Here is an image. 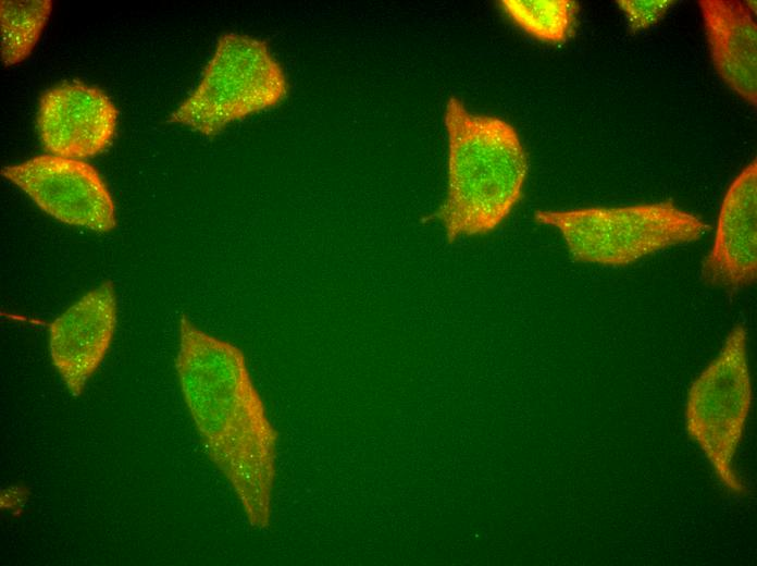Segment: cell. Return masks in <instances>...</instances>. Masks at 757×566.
I'll list each match as a JSON object with an SVG mask.
<instances>
[{
  "mask_svg": "<svg viewBox=\"0 0 757 566\" xmlns=\"http://www.w3.org/2000/svg\"><path fill=\"white\" fill-rule=\"evenodd\" d=\"M175 361L184 402L206 453L227 480L249 525H271L277 430L243 350L179 319Z\"/></svg>",
  "mask_w": 757,
  "mask_h": 566,
  "instance_id": "6da1fadb",
  "label": "cell"
},
{
  "mask_svg": "<svg viewBox=\"0 0 757 566\" xmlns=\"http://www.w3.org/2000/svg\"><path fill=\"white\" fill-rule=\"evenodd\" d=\"M446 199L433 214L449 242L495 230L519 201L528 157L516 128L497 116L469 112L457 97L447 101Z\"/></svg>",
  "mask_w": 757,
  "mask_h": 566,
  "instance_id": "7a4b0ae2",
  "label": "cell"
},
{
  "mask_svg": "<svg viewBox=\"0 0 757 566\" xmlns=\"http://www.w3.org/2000/svg\"><path fill=\"white\" fill-rule=\"evenodd\" d=\"M289 89L287 75L265 40L226 33L218 39L197 87L170 122L215 136L233 122L278 107Z\"/></svg>",
  "mask_w": 757,
  "mask_h": 566,
  "instance_id": "3957f363",
  "label": "cell"
},
{
  "mask_svg": "<svg viewBox=\"0 0 757 566\" xmlns=\"http://www.w3.org/2000/svg\"><path fill=\"white\" fill-rule=\"evenodd\" d=\"M535 220L559 230L575 261L625 266L702 237L708 225L671 201L625 207L542 210Z\"/></svg>",
  "mask_w": 757,
  "mask_h": 566,
  "instance_id": "277c9868",
  "label": "cell"
},
{
  "mask_svg": "<svg viewBox=\"0 0 757 566\" xmlns=\"http://www.w3.org/2000/svg\"><path fill=\"white\" fill-rule=\"evenodd\" d=\"M753 401L743 325L728 334L718 356L692 383L685 405V428L721 484L733 494L747 492L734 467Z\"/></svg>",
  "mask_w": 757,
  "mask_h": 566,
  "instance_id": "5b68a950",
  "label": "cell"
},
{
  "mask_svg": "<svg viewBox=\"0 0 757 566\" xmlns=\"http://www.w3.org/2000/svg\"><path fill=\"white\" fill-rule=\"evenodd\" d=\"M1 174L63 223L95 232H108L116 225L114 202L106 183L83 160L44 153L4 167Z\"/></svg>",
  "mask_w": 757,
  "mask_h": 566,
  "instance_id": "8992f818",
  "label": "cell"
},
{
  "mask_svg": "<svg viewBox=\"0 0 757 566\" xmlns=\"http://www.w3.org/2000/svg\"><path fill=\"white\" fill-rule=\"evenodd\" d=\"M117 116L114 103L98 87L63 82L41 95L37 131L49 153L84 160L111 145Z\"/></svg>",
  "mask_w": 757,
  "mask_h": 566,
  "instance_id": "52a82bcc",
  "label": "cell"
},
{
  "mask_svg": "<svg viewBox=\"0 0 757 566\" xmlns=\"http://www.w3.org/2000/svg\"><path fill=\"white\" fill-rule=\"evenodd\" d=\"M116 315L115 290L107 281L49 323L50 357L72 396L82 394L101 365L114 334Z\"/></svg>",
  "mask_w": 757,
  "mask_h": 566,
  "instance_id": "ba28073f",
  "label": "cell"
},
{
  "mask_svg": "<svg viewBox=\"0 0 757 566\" xmlns=\"http://www.w3.org/2000/svg\"><path fill=\"white\" fill-rule=\"evenodd\" d=\"M757 164L749 162L730 185L718 217L715 241L703 264L704 279L741 288L757 274Z\"/></svg>",
  "mask_w": 757,
  "mask_h": 566,
  "instance_id": "9c48e42d",
  "label": "cell"
},
{
  "mask_svg": "<svg viewBox=\"0 0 757 566\" xmlns=\"http://www.w3.org/2000/svg\"><path fill=\"white\" fill-rule=\"evenodd\" d=\"M698 4L718 74L756 107L757 25L753 12L737 0H700Z\"/></svg>",
  "mask_w": 757,
  "mask_h": 566,
  "instance_id": "30bf717a",
  "label": "cell"
},
{
  "mask_svg": "<svg viewBox=\"0 0 757 566\" xmlns=\"http://www.w3.org/2000/svg\"><path fill=\"white\" fill-rule=\"evenodd\" d=\"M51 9L50 0L0 2L1 58L5 66L17 64L32 53Z\"/></svg>",
  "mask_w": 757,
  "mask_h": 566,
  "instance_id": "8fae6325",
  "label": "cell"
},
{
  "mask_svg": "<svg viewBox=\"0 0 757 566\" xmlns=\"http://www.w3.org/2000/svg\"><path fill=\"white\" fill-rule=\"evenodd\" d=\"M499 5L521 29L549 44H561L572 36L579 10L572 0H502Z\"/></svg>",
  "mask_w": 757,
  "mask_h": 566,
  "instance_id": "7c38bea8",
  "label": "cell"
},
{
  "mask_svg": "<svg viewBox=\"0 0 757 566\" xmlns=\"http://www.w3.org/2000/svg\"><path fill=\"white\" fill-rule=\"evenodd\" d=\"M620 9L624 12L630 29H645L659 22L675 3L673 0H619Z\"/></svg>",
  "mask_w": 757,
  "mask_h": 566,
  "instance_id": "4fadbf2b",
  "label": "cell"
}]
</instances>
